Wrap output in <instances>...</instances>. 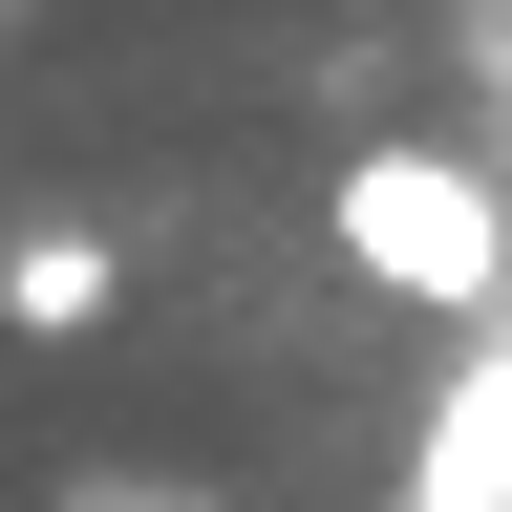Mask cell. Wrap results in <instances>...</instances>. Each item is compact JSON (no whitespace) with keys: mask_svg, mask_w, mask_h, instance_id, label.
Instances as JSON below:
<instances>
[{"mask_svg":"<svg viewBox=\"0 0 512 512\" xmlns=\"http://www.w3.org/2000/svg\"><path fill=\"white\" fill-rule=\"evenodd\" d=\"M320 235H342V278L427 299V320H491L512 299V171H470V150H342Z\"/></svg>","mask_w":512,"mask_h":512,"instance_id":"cell-1","label":"cell"},{"mask_svg":"<svg viewBox=\"0 0 512 512\" xmlns=\"http://www.w3.org/2000/svg\"><path fill=\"white\" fill-rule=\"evenodd\" d=\"M0 320H107V235H22L0 256Z\"/></svg>","mask_w":512,"mask_h":512,"instance_id":"cell-2","label":"cell"},{"mask_svg":"<svg viewBox=\"0 0 512 512\" xmlns=\"http://www.w3.org/2000/svg\"><path fill=\"white\" fill-rule=\"evenodd\" d=\"M427 491H448V512H512V363L470 384V427H448V448H427Z\"/></svg>","mask_w":512,"mask_h":512,"instance_id":"cell-3","label":"cell"}]
</instances>
